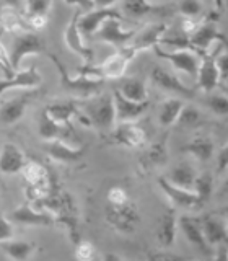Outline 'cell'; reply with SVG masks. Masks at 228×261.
Masks as SVG:
<instances>
[{"label":"cell","instance_id":"ee69618b","mask_svg":"<svg viewBox=\"0 0 228 261\" xmlns=\"http://www.w3.org/2000/svg\"><path fill=\"white\" fill-rule=\"evenodd\" d=\"M13 224L10 219L0 216V243L13 239Z\"/></svg>","mask_w":228,"mask_h":261},{"label":"cell","instance_id":"f35d334b","mask_svg":"<svg viewBox=\"0 0 228 261\" xmlns=\"http://www.w3.org/2000/svg\"><path fill=\"white\" fill-rule=\"evenodd\" d=\"M202 10L204 8L199 0H179V4H178V12L189 20L199 16L202 13Z\"/></svg>","mask_w":228,"mask_h":261},{"label":"cell","instance_id":"ffe728a7","mask_svg":"<svg viewBox=\"0 0 228 261\" xmlns=\"http://www.w3.org/2000/svg\"><path fill=\"white\" fill-rule=\"evenodd\" d=\"M26 163L24 152L12 142H7L0 149V171L4 175H16L20 173L23 165Z\"/></svg>","mask_w":228,"mask_h":261},{"label":"cell","instance_id":"f1b7e54d","mask_svg":"<svg viewBox=\"0 0 228 261\" xmlns=\"http://www.w3.org/2000/svg\"><path fill=\"white\" fill-rule=\"evenodd\" d=\"M2 247V251L8 258L16 259V261H24V259H30L36 251V245L26 242V240H5L0 243Z\"/></svg>","mask_w":228,"mask_h":261},{"label":"cell","instance_id":"7bdbcfd3","mask_svg":"<svg viewBox=\"0 0 228 261\" xmlns=\"http://www.w3.org/2000/svg\"><path fill=\"white\" fill-rule=\"evenodd\" d=\"M214 61H215V65H217V70L220 73V80L225 82L226 75H228V56H226L225 49H220V53L214 54Z\"/></svg>","mask_w":228,"mask_h":261},{"label":"cell","instance_id":"603a6c76","mask_svg":"<svg viewBox=\"0 0 228 261\" xmlns=\"http://www.w3.org/2000/svg\"><path fill=\"white\" fill-rule=\"evenodd\" d=\"M160 190L168 196V199L178 207H195V194L192 190H184L173 185L166 176H158Z\"/></svg>","mask_w":228,"mask_h":261},{"label":"cell","instance_id":"9a60e30c","mask_svg":"<svg viewBox=\"0 0 228 261\" xmlns=\"http://www.w3.org/2000/svg\"><path fill=\"white\" fill-rule=\"evenodd\" d=\"M202 61L199 62V67H197V73H195V80H197V85L202 92L210 93L218 87L220 80V73L217 70V65L214 61V54H207L204 53L202 56Z\"/></svg>","mask_w":228,"mask_h":261},{"label":"cell","instance_id":"db71d44e","mask_svg":"<svg viewBox=\"0 0 228 261\" xmlns=\"http://www.w3.org/2000/svg\"><path fill=\"white\" fill-rule=\"evenodd\" d=\"M157 2H160V0H157Z\"/></svg>","mask_w":228,"mask_h":261},{"label":"cell","instance_id":"d4e9b609","mask_svg":"<svg viewBox=\"0 0 228 261\" xmlns=\"http://www.w3.org/2000/svg\"><path fill=\"white\" fill-rule=\"evenodd\" d=\"M150 79L155 85H158L163 90H169V92H176L183 96H192V90L187 88L181 80L178 79V75L171 73L161 67H153L152 73H150Z\"/></svg>","mask_w":228,"mask_h":261},{"label":"cell","instance_id":"7402d4cb","mask_svg":"<svg viewBox=\"0 0 228 261\" xmlns=\"http://www.w3.org/2000/svg\"><path fill=\"white\" fill-rule=\"evenodd\" d=\"M20 173L26 179L28 186H38L43 190H51L54 185V176L49 173L47 168L36 160H26Z\"/></svg>","mask_w":228,"mask_h":261},{"label":"cell","instance_id":"d590c367","mask_svg":"<svg viewBox=\"0 0 228 261\" xmlns=\"http://www.w3.org/2000/svg\"><path fill=\"white\" fill-rule=\"evenodd\" d=\"M166 157H168V149H166V139H163V141L153 144L149 150H147L145 157H144V163L145 167H160L163 163L166 162Z\"/></svg>","mask_w":228,"mask_h":261},{"label":"cell","instance_id":"1f68e13d","mask_svg":"<svg viewBox=\"0 0 228 261\" xmlns=\"http://www.w3.org/2000/svg\"><path fill=\"white\" fill-rule=\"evenodd\" d=\"M183 106H184V103H183V100H179V98H166L165 101H161L160 111H158L160 126H163V127L173 126L179 116V111L183 110Z\"/></svg>","mask_w":228,"mask_h":261},{"label":"cell","instance_id":"c3c4849f","mask_svg":"<svg viewBox=\"0 0 228 261\" xmlns=\"http://www.w3.org/2000/svg\"><path fill=\"white\" fill-rule=\"evenodd\" d=\"M149 256L153 259H178L179 258L178 255H175V253H152Z\"/></svg>","mask_w":228,"mask_h":261},{"label":"cell","instance_id":"74e56055","mask_svg":"<svg viewBox=\"0 0 228 261\" xmlns=\"http://www.w3.org/2000/svg\"><path fill=\"white\" fill-rule=\"evenodd\" d=\"M206 105L212 113L217 114V116H226L228 114V98L225 95H220V93L209 95Z\"/></svg>","mask_w":228,"mask_h":261},{"label":"cell","instance_id":"f546056e","mask_svg":"<svg viewBox=\"0 0 228 261\" xmlns=\"http://www.w3.org/2000/svg\"><path fill=\"white\" fill-rule=\"evenodd\" d=\"M183 152L192 155L194 159H197L201 162H209L212 157H214V152H215V147L212 139L206 137V136H199L192 139L189 144H186L183 147Z\"/></svg>","mask_w":228,"mask_h":261},{"label":"cell","instance_id":"8fae6325","mask_svg":"<svg viewBox=\"0 0 228 261\" xmlns=\"http://www.w3.org/2000/svg\"><path fill=\"white\" fill-rule=\"evenodd\" d=\"M10 220L21 225H33V227H43V225H52L54 219L47 211L36 209L35 204L24 202L10 214Z\"/></svg>","mask_w":228,"mask_h":261},{"label":"cell","instance_id":"9c48e42d","mask_svg":"<svg viewBox=\"0 0 228 261\" xmlns=\"http://www.w3.org/2000/svg\"><path fill=\"white\" fill-rule=\"evenodd\" d=\"M109 18H122V16L118 10H114V8H95V10L92 8V10H88L87 13L78 15L77 27H78V31L81 33V36L90 38Z\"/></svg>","mask_w":228,"mask_h":261},{"label":"cell","instance_id":"836d02e7","mask_svg":"<svg viewBox=\"0 0 228 261\" xmlns=\"http://www.w3.org/2000/svg\"><path fill=\"white\" fill-rule=\"evenodd\" d=\"M169 7L153 5L150 0H124V12L132 16H144L149 13H166Z\"/></svg>","mask_w":228,"mask_h":261},{"label":"cell","instance_id":"3957f363","mask_svg":"<svg viewBox=\"0 0 228 261\" xmlns=\"http://www.w3.org/2000/svg\"><path fill=\"white\" fill-rule=\"evenodd\" d=\"M49 59L52 61V64L55 65L57 73H59V80H61V87L64 92H67L70 95H75L80 98H95L100 95L101 88L104 85L103 80H93V79H88L77 73V75H70L67 67L57 59L55 56L49 54Z\"/></svg>","mask_w":228,"mask_h":261},{"label":"cell","instance_id":"cb8c5ba5","mask_svg":"<svg viewBox=\"0 0 228 261\" xmlns=\"http://www.w3.org/2000/svg\"><path fill=\"white\" fill-rule=\"evenodd\" d=\"M201 227H202V233L206 242L210 245H220V243H226L228 239V228L225 219L218 217V216H204L201 220Z\"/></svg>","mask_w":228,"mask_h":261},{"label":"cell","instance_id":"277c9868","mask_svg":"<svg viewBox=\"0 0 228 261\" xmlns=\"http://www.w3.org/2000/svg\"><path fill=\"white\" fill-rule=\"evenodd\" d=\"M44 43L41 41V38L33 31H24L21 35L16 36L12 41L10 53H8V64L13 72L20 70V65L23 62L24 57L28 56H38L41 53H44Z\"/></svg>","mask_w":228,"mask_h":261},{"label":"cell","instance_id":"b9f144b4","mask_svg":"<svg viewBox=\"0 0 228 261\" xmlns=\"http://www.w3.org/2000/svg\"><path fill=\"white\" fill-rule=\"evenodd\" d=\"M106 199H108V204H112V206H119V204H126L127 201H130L127 190L119 185L109 188L108 194H106Z\"/></svg>","mask_w":228,"mask_h":261},{"label":"cell","instance_id":"d6986e66","mask_svg":"<svg viewBox=\"0 0 228 261\" xmlns=\"http://www.w3.org/2000/svg\"><path fill=\"white\" fill-rule=\"evenodd\" d=\"M112 139L118 144L129 147V149H138L147 142L145 130L137 126L135 122H118L112 130Z\"/></svg>","mask_w":228,"mask_h":261},{"label":"cell","instance_id":"4fadbf2b","mask_svg":"<svg viewBox=\"0 0 228 261\" xmlns=\"http://www.w3.org/2000/svg\"><path fill=\"white\" fill-rule=\"evenodd\" d=\"M186 36H187V41H189V44L194 49H197L199 53H207L210 44L217 43V41H223V35L220 33L217 23H212V21L199 24V27H195L189 35H186Z\"/></svg>","mask_w":228,"mask_h":261},{"label":"cell","instance_id":"8992f818","mask_svg":"<svg viewBox=\"0 0 228 261\" xmlns=\"http://www.w3.org/2000/svg\"><path fill=\"white\" fill-rule=\"evenodd\" d=\"M106 222H108L114 230L121 233H132L135 227L140 220L138 211L134 202L127 201L126 204H119V206H112L108 204V207L104 211Z\"/></svg>","mask_w":228,"mask_h":261},{"label":"cell","instance_id":"7dc6e473","mask_svg":"<svg viewBox=\"0 0 228 261\" xmlns=\"http://www.w3.org/2000/svg\"><path fill=\"white\" fill-rule=\"evenodd\" d=\"M64 4L69 7H80V8H83V10H92L95 7L93 0H64Z\"/></svg>","mask_w":228,"mask_h":261},{"label":"cell","instance_id":"bcb514c9","mask_svg":"<svg viewBox=\"0 0 228 261\" xmlns=\"http://www.w3.org/2000/svg\"><path fill=\"white\" fill-rule=\"evenodd\" d=\"M28 21L33 28L36 30H41L44 28L47 24V15H33V16H28Z\"/></svg>","mask_w":228,"mask_h":261},{"label":"cell","instance_id":"7a4b0ae2","mask_svg":"<svg viewBox=\"0 0 228 261\" xmlns=\"http://www.w3.org/2000/svg\"><path fill=\"white\" fill-rule=\"evenodd\" d=\"M134 54L129 51V49L122 47L121 51H118L116 54H112L111 57H108L104 62L98 64V65H90V64H83V67L78 70L80 75L93 79V80H108V79H116L119 80L121 77H124V73L129 67L130 61L134 59Z\"/></svg>","mask_w":228,"mask_h":261},{"label":"cell","instance_id":"484cf974","mask_svg":"<svg viewBox=\"0 0 228 261\" xmlns=\"http://www.w3.org/2000/svg\"><path fill=\"white\" fill-rule=\"evenodd\" d=\"M118 92L126 96L127 100L132 101H149V92H147V82L144 79L138 77H121L119 79V85H118Z\"/></svg>","mask_w":228,"mask_h":261},{"label":"cell","instance_id":"e0dca14e","mask_svg":"<svg viewBox=\"0 0 228 261\" xmlns=\"http://www.w3.org/2000/svg\"><path fill=\"white\" fill-rule=\"evenodd\" d=\"M46 152L52 160L59 163H75L85 155V147L70 145L67 141L54 139V141H47Z\"/></svg>","mask_w":228,"mask_h":261},{"label":"cell","instance_id":"52a82bcc","mask_svg":"<svg viewBox=\"0 0 228 261\" xmlns=\"http://www.w3.org/2000/svg\"><path fill=\"white\" fill-rule=\"evenodd\" d=\"M152 51L157 54L160 59L168 61L176 70H181L184 73L191 77H195L197 73V67H199V59L197 56L194 54V51H189V49H176V51H165L161 49L160 44L153 46Z\"/></svg>","mask_w":228,"mask_h":261},{"label":"cell","instance_id":"6da1fadb","mask_svg":"<svg viewBox=\"0 0 228 261\" xmlns=\"http://www.w3.org/2000/svg\"><path fill=\"white\" fill-rule=\"evenodd\" d=\"M36 206L47 211L52 216L54 222H59L67 230L69 240L73 245L80 240V212L73 194L61 190L54 181L49 194Z\"/></svg>","mask_w":228,"mask_h":261},{"label":"cell","instance_id":"30bf717a","mask_svg":"<svg viewBox=\"0 0 228 261\" xmlns=\"http://www.w3.org/2000/svg\"><path fill=\"white\" fill-rule=\"evenodd\" d=\"M41 82H43V77L36 67H28L24 70H16L13 75L10 77H4L0 80V98L5 92L13 88H20V90H36Z\"/></svg>","mask_w":228,"mask_h":261},{"label":"cell","instance_id":"44dd1931","mask_svg":"<svg viewBox=\"0 0 228 261\" xmlns=\"http://www.w3.org/2000/svg\"><path fill=\"white\" fill-rule=\"evenodd\" d=\"M30 101H31L30 93L15 96L12 100L5 101L2 105V108H0V124L12 126V124H16L18 121H21L24 113H26Z\"/></svg>","mask_w":228,"mask_h":261},{"label":"cell","instance_id":"4316f807","mask_svg":"<svg viewBox=\"0 0 228 261\" xmlns=\"http://www.w3.org/2000/svg\"><path fill=\"white\" fill-rule=\"evenodd\" d=\"M179 228H181V232L184 233L186 240L189 242L191 245H194L195 248L201 250V251H206L209 253V243L204 239V233H202V227H201V222L197 219H192V217H187V216H183L179 217Z\"/></svg>","mask_w":228,"mask_h":261},{"label":"cell","instance_id":"f5cc1de1","mask_svg":"<svg viewBox=\"0 0 228 261\" xmlns=\"http://www.w3.org/2000/svg\"><path fill=\"white\" fill-rule=\"evenodd\" d=\"M0 73H5V77H7V72H5V69L2 67V65H0Z\"/></svg>","mask_w":228,"mask_h":261},{"label":"cell","instance_id":"8d00e7d4","mask_svg":"<svg viewBox=\"0 0 228 261\" xmlns=\"http://www.w3.org/2000/svg\"><path fill=\"white\" fill-rule=\"evenodd\" d=\"M202 122V114L195 106H183L175 124L178 127H195Z\"/></svg>","mask_w":228,"mask_h":261},{"label":"cell","instance_id":"83f0119b","mask_svg":"<svg viewBox=\"0 0 228 261\" xmlns=\"http://www.w3.org/2000/svg\"><path fill=\"white\" fill-rule=\"evenodd\" d=\"M176 230H178V217L175 209L166 211L163 217L160 219V224L157 227V240L161 247L169 248L173 247L176 240Z\"/></svg>","mask_w":228,"mask_h":261},{"label":"cell","instance_id":"e575fe53","mask_svg":"<svg viewBox=\"0 0 228 261\" xmlns=\"http://www.w3.org/2000/svg\"><path fill=\"white\" fill-rule=\"evenodd\" d=\"M168 179L173 185L184 188V190H192L194 186V179H195V171L191 165L187 163H181V165L175 167L173 170L169 171Z\"/></svg>","mask_w":228,"mask_h":261},{"label":"cell","instance_id":"ba28073f","mask_svg":"<svg viewBox=\"0 0 228 261\" xmlns=\"http://www.w3.org/2000/svg\"><path fill=\"white\" fill-rule=\"evenodd\" d=\"M119 21H121V18L106 20L93 36H96V39L103 41V43H108L118 49L126 47L130 41H132L137 31L135 30H122Z\"/></svg>","mask_w":228,"mask_h":261},{"label":"cell","instance_id":"5bb4252c","mask_svg":"<svg viewBox=\"0 0 228 261\" xmlns=\"http://www.w3.org/2000/svg\"><path fill=\"white\" fill-rule=\"evenodd\" d=\"M112 101H114V113H116L118 122H132L137 118H140L147 111V108H149V101L138 103V101L127 100L118 90H114Z\"/></svg>","mask_w":228,"mask_h":261},{"label":"cell","instance_id":"816d5d0a","mask_svg":"<svg viewBox=\"0 0 228 261\" xmlns=\"http://www.w3.org/2000/svg\"><path fill=\"white\" fill-rule=\"evenodd\" d=\"M103 258L104 259H121V256H118V255H104Z\"/></svg>","mask_w":228,"mask_h":261},{"label":"cell","instance_id":"ac0fdd59","mask_svg":"<svg viewBox=\"0 0 228 261\" xmlns=\"http://www.w3.org/2000/svg\"><path fill=\"white\" fill-rule=\"evenodd\" d=\"M38 133H39V137L46 142L54 141V139H62V141H67V142L77 141L70 124H59V122H55L49 118L44 111L41 113V118L38 122Z\"/></svg>","mask_w":228,"mask_h":261},{"label":"cell","instance_id":"5b68a950","mask_svg":"<svg viewBox=\"0 0 228 261\" xmlns=\"http://www.w3.org/2000/svg\"><path fill=\"white\" fill-rule=\"evenodd\" d=\"M85 118L88 124L109 130L116 124V113H114L112 95H101L95 98L85 106Z\"/></svg>","mask_w":228,"mask_h":261},{"label":"cell","instance_id":"ab89813d","mask_svg":"<svg viewBox=\"0 0 228 261\" xmlns=\"http://www.w3.org/2000/svg\"><path fill=\"white\" fill-rule=\"evenodd\" d=\"M73 255L78 261H90L93 259L95 255H96V250H95V245L88 240H78L75 243V251H73Z\"/></svg>","mask_w":228,"mask_h":261},{"label":"cell","instance_id":"f907efd6","mask_svg":"<svg viewBox=\"0 0 228 261\" xmlns=\"http://www.w3.org/2000/svg\"><path fill=\"white\" fill-rule=\"evenodd\" d=\"M2 2L10 8H20L24 0H2Z\"/></svg>","mask_w":228,"mask_h":261},{"label":"cell","instance_id":"60d3db41","mask_svg":"<svg viewBox=\"0 0 228 261\" xmlns=\"http://www.w3.org/2000/svg\"><path fill=\"white\" fill-rule=\"evenodd\" d=\"M28 16L33 15H47L52 8V0H24Z\"/></svg>","mask_w":228,"mask_h":261},{"label":"cell","instance_id":"2e32d148","mask_svg":"<svg viewBox=\"0 0 228 261\" xmlns=\"http://www.w3.org/2000/svg\"><path fill=\"white\" fill-rule=\"evenodd\" d=\"M78 15H80V12H75V15H73L72 20L69 21L67 28L64 31V41L72 53L80 56L85 64H90L93 59V51L85 44L83 36H81V33L78 31V27H77Z\"/></svg>","mask_w":228,"mask_h":261},{"label":"cell","instance_id":"4dcf8cb0","mask_svg":"<svg viewBox=\"0 0 228 261\" xmlns=\"http://www.w3.org/2000/svg\"><path fill=\"white\" fill-rule=\"evenodd\" d=\"M78 111V105L75 101H61V103H51L44 108V113L52 121L59 124H70V119L75 116Z\"/></svg>","mask_w":228,"mask_h":261},{"label":"cell","instance_id":"f6af8a7d","mask_svg":"<svg viewBox=\"0 0 228 261\" xmlns=\"http://www.w3.org/2000/svg\"><path fill=\"white\" fill-rule=\"evenodd\" d=\"M217 171L218 173H225L226 168H228V145L223 144L222 149L218 150L217 153Z\"/></svg>","mask_w":228,"mask_h":261},{"label":"cell","instance_id":"7c38bea8","mask_svg":"<svg viewBox=\"0 0 228 261\" xmlns=\"http://www.w3.org/2000/svg\"><path fill=\"white\" fill-rule=\"evenodd\" d=\"M168 27L165 23H153V24H149L144 31H140L135 36L132 38V44H127L126 49H129L130 53L134 56L142 53V51H149L153 46L160 44V39L165 36Z\"/></svg>","mask_w":228,"mask_h":261},{"label":"cell","instance_id":"d6a6232c","mask_svg":"<svg viewBox=\"0 0 228 261\" xmlns=\"http://www.w3.org/2000/svg\"><path fill=\"white\" fill-rule=\"evenodd\" d=\"M192 191L195 194V207H202L210 199L212 191H214V176L210 173H202L199 176L195 175Z\"/></svg>","mask_w":228,"mask_h":261},{"label":"cell","instance_id":"681fc988","mask_svg":"<svg viewBox=\"0 0 228 261\" xmlns=\"http://www.w3.org/2000/svg\"><path fill=\"white\" fill-rule=\"evenodd\" d=\"M118 0H93V5L96 8H111Z\"/></svg>","mask_w":228,"mask_h":261}]
</instances>
